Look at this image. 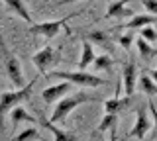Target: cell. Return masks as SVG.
I'll list each match as a JSON object with an SVG mask.
<instances>
[{"instance_id": "1", "label": "cell", "mask_w": 157, "mask_h": 141, "mask_svg": "<svg viewBox=\"0 0 157 141\" xmlns=\"http://www.w3.org/2000/svg\"><path fill=\"white\" fill-rule=\"evenodd\" d=\"M86 102H104V100L96 94H86V92H77V94L63 96V98L57 102V106H55V110H53V114H51L49 120H51L53 124H61V121L67 120V116L75 108H78L81 104H86Z\"/></svg>"}, {"instance_id": "2", "label": "cell", "mask_w": 157, "mask_h": 141, "mask_svg": "<svg viewBox=\"0 0 157 141\" xmlns=\"http://www.w3.org/2000/svg\"><path fill=\"white\" fill-rule=\"evenodd\" d=\"M37 79H33L29 84H24L22 88H16V90H6L0 94V125H2V120L4 116L8 114L12 108H16L18 104H22V102H26L29 98V94H32L33 86H36Z\"/></svg>"}, {"instance_id": "3", "label": "cell", "mask_w": 157, "mask_h": 141, "mask_svg": "<svg viewBox=\"0 0 157 141\" xmlns=\"http://www.w3.org/2000/svg\"><path fill=\"white\" fill-rule=\"evenodd\" d=\"M0 51H2V55H4V67H6V75H8L10 82H12L16 88H22V86L26 84V80H24V72H22L20 59L14 55V53L8 51L6 43H4V39H2V35H0Z\"/></svg>"}, {"instance_id": "4", "label": "cell", "mask_w": 157, "mask_h": 141, "mask_svg": "<svg viewBox=\"0 0 157 141\" xmlns=\"http://www.w3.org/2000/svg\"><path fill=\"white\" fill-rule=\"evenodd\" d=\"M51 76L55 79H65L71 84H78V86H90V88H96V86L106 84L104 79L96 76L94 72H86V71H78V72H69V71H53Z\"/></svg>"}, {"instance_id": "5", "label": "cell", "mask_w": 157, "mask_h": 141, "mask_svg": "<svg viewBox=\"0 0 157 141\" xmlns=\"http://www.w3.org/2000/svg\"><path fill=\"white\" fill-rule=\"evenodd\" d=\"M71 16H65L63 20H53V22H43V24H32L29 32L33 35H43L47 39H53L61 30H67V20Z\"/></svg>"}, {"instance_id": "6", "label": "cell", "mask_w": 157, "mask_h": 141, "mask_svg": "<svg viewBox=\"0 0 157 141\" xmlns=\"http://www.w3.org/2000/svg\"><path fill=\"white\" fill-rule=\"evenodd\" d=\"M136 84H137V65L130 57V59L124 63V67H122V86H124V94L132 96L136 92Z\"/></svg>"}, {"instance_id": "7", "label": "cell", "mask_w": 157, "mask_h": 141, "mask_svg": "<svg viewBox=\"0 0 157 141\" xmlns=\"http://www.w3.org/2000/svg\"><path fill=\"white\" fill-rule=\"evenodd\" d=\"M151 128H153V121H151L149 116H147V110L140 108V110H136V121H134V128H132L130 133H128V137H136V139L141 141Z\"/></svg>"}, {"instance_id": "8", "label": "cell", "mask_w": 157, "mask_h": 141, "mask_svg": "<svg viewBox=\"0 0 157 141\" xmlns=\"http://www.w3.org/2000/svg\"><path fill=\"white\" fill-rule=\"evenodd\" d=\"M55 57L57 53L53 47H43V49H39L37 53H33L32 55V63L36 65V69L39 71V75H47V69L55 63Z\"/></svg>"}, {"instance_id": "9", "label": "cell", "mask_w": 157, "mask_h": 141, "mask_svg": "<svg viewBox=\"0 0 157 141\" xmlns=\"http://www.w3.org/2000/svg\"><path fill=\"white\" fill-rule=\"evenodd\" d=\"M71 82H67V80H63L61 84H53V86H47L45 90L41 92V98L45 104H51V102H55V100H61L63 98V94H67L69 90H71Z\"/></svg>"}, {"instance_id": "10", "label": "cell", "mask_w": 157, "mask_h": 141, "mask_svg": "<svg viewBox=\"0 0 157 141\" xmlns=\"http://www.w3.org/2000/svg\"><path fill=\"white\" fill-rule=\"evenodd\" d=\"M37 121L43 125L47 131H51L53 133V141H78L73 133H69V131H65V129H61V128H57L55 124H53L51 120H45L41 114H39V118H37Z\"/></svg>"}, {"instance_id": "11", "label": "cell", "mask_w": 157, "mask_h": 141, "mask_svg": "<svg viewBox=\"0 0 157 141\" xmlns=\"http://www.w3.org/2000/svg\"><path fill=\"white\" fill-rule=\"evenodd\" d=\"M128 2H130V0H114V2H110V6L106 8V18L110 20V18H128V16H136L134 10L126 8Z\"/></svg>"}, {"instance_id": "12", "label": "cell", "mask_w": 157, "mask_h": 141, "mask_svg": "<svg viewBox=\"0 0 157 141\" xmlns=\"http://www.w3.org/2000/svg\"><path fill=\"white\" fill-rule=\"evenodd\" d=\"M130 98L132 96H114V98H108L104 100L102 104H104V110H106V114H118L120 110H124L128 108V104H130Z\"/></svg>"}, {"instance_id": "13", "label": "cell", "mask_w": 157, "mask_h": 141, "mask_svg": "<svg viewBox=\"0 0 157 141\" xmlns=\"http://www.w3.org/2000/svg\"><path fill=\"white\" fill-rule=\"evenodd\" d=\"M92 43L90 41H86V39H82V53H81V61H78V69L81 71H86L88 67L92 65V61H94V49H92Z\"/></svg>"}, {"instance_id": "14", "label": "cell", "mask_w": 157, "mask_h": 141, "mask_svg": "<svg viewBox=\"0 0 157 141\" xmlns=\"http://www.w3.org/2000/svg\"><path fill=\"white\" fill-rule=\"evenodd\" d=\"M153 22H157V16L151 14H144V16H132V20L124 24V30H141L145 26H151Z\"/></svg>"}, {"instance_id": "15", "label": "cell", "mask_w": 157, "mask_h": 141, "mask_svg": "<svg viewBox=\"0 0 157 141\" xmlns=\"http://www.w3.org/2000/svg\"><path fill=\"white\" fill-rule=\"evenodd\" d=\"M4 4H6V8H8L10 12H14L16 16H20L24 22L32 24V16H29V12H28V8H26V4H24L22 0H4Z\"/></svg>"}, {"instance_id": "16", "label": "cell", "mask_w": 157, "mask_h": 141, "mask_svg": "<svg viewBox=\"0 0 157 141\" xmlns=\"http://www.w3.org/2000/svg\"><path fill=\"white\" fill-rule=\"evenodd\" d=\"M10 118H12V124H14V125H20L22 121H26V124H32V125H33V124H37V120L33 118L32 114H28V112L24 110L20 104L16 106V108L10 110Z\"/></svg>"}, {"instance_id": "17", "label": "cell", "mask_w": 157, "mask_h": 141, "mask_svg": "<svg viewBox=\"0 0 157 141\" xmlns=\"http://www.w3.org/2000/svg\"><path fill=\"white\" fill-rule=\"evenodd\" d=\"M82 39H86V41H90L92 45H100V47H108L110 45V35H108L106 32H102V30H92V32H88Z\"/></svg>"}, {"instance_id": "18", "label": "cell", "mask_w": 157, "mask_h": 141, "mask_svg": "<svg viewBox=\"0 0 157 141\" xmlns=\"http://www.w3.org/2000/svg\"><path fill=\"white\" fill-rule=\"evenodd\" d=\"M137 51H140L144 61H151L153 57H157V49L149 45V41H145L144 37H137Z\"/></svg>"}, {"instance_id": "19", "label": "cell", "mask_w": 157, "mask_h": 141, "mask_svg": "<svg viewBox=\"0 0 157 141\" xmlns=\"http://www.w3.org/2000/svg\"><path fill=\"white\" fill-rule=\"evenodd\" d=\"M137 84H140V88L144 90V94H147V96H155L157 94V84L153 82V79H151L149 75H144V72H141V76H137Z\"/></svg>"}, {"instance_id": "20", "label": "cell", "mask_w": 157, "mask_h": 141, "mask_svg": "<svg viewBox=\"0 0 157 141\" xmlns=\"http://www.w3.org/2000/svg\"><path fill=\"white\" fill-rule=\"evenodd\" d=\"M90 67L94 71H110L112 67H114V59H112L110 55H98V57H94V61H92Z\"/></svg>"}, {"instance_id": "21", "label": "cell", "mask_w": 157, "mask_h": 141, "mask_svg": "<svg viewBox=\"0 0 157 141\" xmlns=\"http://www.w3.org/2000/svg\"><path fill=\"white\" fill-rule=\"evenodd\" d=\"M12 141H43L41 135H39V131L36 128H28L24 131H20L18 135H14Z\"/></svg>"}, {"instance_id": "22", "label": "cell", "mask_w": 157, "mask_h": 141, "mask_svg": "<svg viewBox=\"0 0 157 141\" xmlns=\"http://www.w3.org/2000/svg\"><path fill=\"white\" fill-rule=\"evenodd\" d=\"M116 114H104V118L100 120V125L96 128V131H100V133H104V131H108V129H112L116 125Z\"/></svg>"}, {"instance_id": "23", "label": "cell", "mask_w": 157, "mask_h": 141, "mask_svg": "<svg viewBox=\"0 0 157 141\" xmlns=\"http://www.w3.org/2000/svg\"><path fill=\"white\" fill-rule=\"evenodd\" d=\"M140 37H144L145 41H157V32L153 30L151 26H145V28H141V32H140Z\"/></svg>"}, {"instance_id": "24", "label": "cell", "mask_w": 157, "mask_h": 141, "mask_svg": "<svg viewBox=\"0 0 157 141\" xmlns=\"http://www.w3.org/2000/svg\"><path fill=\"white\" fill-rule=\"evenodd\" d=\"M141 4H144V8L147 10V14L157 16V0H141Z\"/></svg>"}, {"instance_id": "25", "label": "cell", "mask_w": 157, "mask_h": 141, "mask_svg": "<svg viewBox=\"0 0 157 141\" xmlns=\"http://www.w3.org/2000/svg\"><path fill=\"white\" fill-rule=\"evenodd\" d=\"M118 43H120V45L128 51L132 47V43H134V35H132V33H126V35H122L120 39H118Z\"/></svg>"}, {"instance_id": "26", "label": "cell", "mask_w": 157, "mask_h": 141, "mask_svg": "<svg viewBox=\"0 0 157 141\" xmlns=\"http://www.w3.org/2000/svg\"><path fill=\"white\" fill-rule=\"evenodd\" d=\"M149 112L153 116V131H155V137H157V106L153 100H149Z\"/></svg>"}, {"instance_id": "27", "label": "cell", "mask_w": 157, "mask_h": 141, "mask_svg": "<svg viewBox=\"0 0 157 141\" xmlns=\"http://www.w3.org/2000/svg\"><path fill=\"white\" fill-rule=\"evenodd\" d=\"M90 141H106V137H104V133H100V131H92L90 133Z\"/></svg>"}, {"instance_id": "28", "label": "cell", "mask_w": 157, "mask_h": 141, "mask_svg": "<svg viewBox=\"0 0 157 141\" xmlns=\"http://www.w3.org/2000/svg\"><path fill=\"white\" fill-rule=\"evenodd\" d=\"M147 75H149L151 79H153V82H155V84H157V69H151L149 72H147Z\"/></svg>"}, {"instance_id": "29", "label": "cell", "mask_w": 157, "mask_h": 141, "mask_svg": "<svg viewBox=\"0 0 157 141\" xmlns=\"http://www.w3.org/2000/svg\"><path fill=\"white\" fill-rule=\"evenodd\" d=\"M71 2H77V0H61V2H59V6H63V4H71Z\"/></svg>"}]
</instances>
